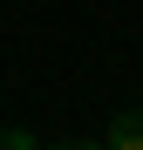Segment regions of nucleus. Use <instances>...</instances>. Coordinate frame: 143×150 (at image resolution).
<instances>
[{
    "label": "nucleus",
    "instance_id": "nucleus-1",
    "mask_svg": "<svg viewBox=\"0 0 143 150\" xmlns=\"http://www.w3.org/2000/svg\"><path fill=\"white\" fill-rule=\"evenodd\" d=\"M102 143H109V150H143V109H123V116H109Z\"/></svg>",
    "mask_w": 143,
    "mask_h": 150
},
{
    "label": "nucleus",
    "instance_id": "nucleus-3",
    "mask_svg": "<svg viewBox=\"0 0 143 150\" xmlns=\"http://www.w3.org/2000/svg\"><path fill=\"white\" fill-rule=\"evenodd\" d=\"M48 150H109L102 137H61V143H48Z\"/></svg>",
    "mask_w": 143,
    "mask_h": 150
},
{
    "label": "nucleus",
    "instance_id": "nucleus-2",
    "mask_svg": "<svg viewBox=\"0 0 143 150\" xmlns=\"http://www.w3.org/2000/svg\"><path fill=\"white\" fill-rule=\"evenodd\" d=\"M0 150H48V143H34V130H0Z\"/></svg>",
    "mask_w": 143,
    "mask_h": 150
}]
</instances>
